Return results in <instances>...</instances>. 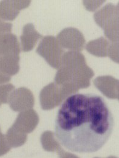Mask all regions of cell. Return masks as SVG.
Wrapping results in <instances>:
<instances>
[{
    "instance_id": "obj_1",
    "label": "cell",
    "mask_w": 119,
    "mask_h": 158,
    "mask_svg": "<svg viewBox=\"0 0 119 158\" xmlns=\"http://www.w3.org/2000/svg\"><path fill=\"white\" fill-rule=\"evenodd\" d=\"M107 103L94 94H73L61 105L55 119V136L73 152H96L106 143L114 128Z\"/></svg>"
},
{
    "instance_id": "obj_2",
    "label": "cell",
    "mask_w": 119,
    "mask_h": 158,
    "mask_svg": "<svg viewBox=\"0 0 119 158\" xmlns=\"http://www.w3.org/2000/svg\"><path fill=\"white\" fill-rule=\"evenodd\" d=\"M118 7L108 4L94 14L96 23L104 31L105 35L112 42L118 41Z\"/></svg>"
},
{
    "instance_id": "obj_3",
    "label": "cell",
    "mask_w": 119,
    "mask_h": 158,
    "mask_svg": "<svg viewBox=\"0 0 119 158\" xmlns=\"http://www.w3.org/2000/svg\"><path fill=\"white\" fill-rule=\"evenodd\" d=\"M36 53L45 60L50 66L58 69L61 66L64 51L56 37L46 36L40 42Z\"/></svg>"
},
{
    "instance_id": "obj_4",
    "label": "cell",
    "mask_w": 119,
    "mask_h": 158,
    "mask_svg": "<svg viewBox=\"0 0 119 158\" xmlns=\"http://www.w3.org/2000/svg\"><path fill=\"white\" fill-rule=\"evenodd\" d=\"M56 39L62 48L68 49L71 51H82L85 44L83 35L79 30L75 27L63 29L58 35Z\"/></svg>"
},
{
    "instance_id": "obj_5",
    "label": "cell",
    "mask_w": 119,
    "mask_h": 158,
    "mask_svg": "<svg viewBox=\"0 0 119 158\" xmlns=\"http://www.w3.org/2000/svg\"><path fill=\"white\" fill-rule=\"evenodd\" d=\"M30 1H1L0 2V19L15 20L20 10L27 7Z\"/></svg>"
},
{
    "instance_id": "obj_6",
    "label": "cell",
    "mask_w": 119,
    "mask_h": 158,
    "mask_svg": "<svg viewBox=\"0 0 119 158\" xmlns=\"http://www.w3.org/2000/svg\"><path fill=\"white\" fill-rule=\"evenodd\" d=\"M42 35L35 29L32 23H28L23 27L22 33L20 37L21 49L23 52L32 50Z\"/></svg>"
},
{
    "instance_id": "obj_7",
    "label": "cell",
    "mask_w": 119,
    "mask_h": 158,
    "mask_svg": "<svg viewBox=\"0 0 119 158\" xmlns=\"http://www.w3.org/2000/svg\"><path fill=\"white\" fill-rule=\"evenodd\" d=\"M20 53V43L15 35L8 33L0 38V54L16 55Z\"/></svg>"
},
{
    "instance_id": "obj_8",
    "label": "cell",
    "mask_w": 119,
    "mask_h": 158,
    "mask_svg": "<svg viewBox=\"0 0 119 158\" xmlns=\"http://www.w3.org/2000/svg\"><path fill=\"white\" fill-rule=\"evenodd\" d=\"M93 76V70L85 64L73 70L71 81L76 87L86 88L89 86L90 80Z\"/></svg>"
},
{
    "instance_id": "obj_9",
    "label": "cell",
    "mask_w": 119,
    "mask_h": 158,
    "mask_svg": "<svg viewBox=\"0 0 119 158\" xmlns=\"http://www.w3.org/2000/svg\"><path fill=\"white\" fill-rule=\"evenodd\" d=\"M19 56H1L0 57V70L9 76H14L19 71Z\"/></svg>"
},
{
    "instance_id": "obj_10",
    "label": "cell",
    "mask_w": 119,
    "mask_h": 158,
    "mask_svg": "<svg viewBox=\"0 0 119 158\" xmlns=\"http://www.w3.org/2000/svg\"><path fill=\"white\" fill-rule=\"evenodd\" d=\"M85 64L86 60L81 52L70 51L63 54L60 66L67 68L73 71Z\"/></svg>"
},
{
    "instance_id": "obj_11",
    "label": "cell",
    "mask_w": 119,
    "mask_h": 158,
    "mask_svg": "<svg viewBox=\"0 0 119 158\" xmlns=\"http://www.w3.org/2000/svg\"><path fill=\"white\" fill-rule=\"evenodd\" d=\"M110 43L103 37L89 41L86 45L87 51L97 57H104L108 56Z\"/></svg>"
},
{
    "instance_id": "obj_12",
    "label": "cell",
    "mask_w": 119,
    "mask_h": 158,
    "mask_svg": "<svg viewBox=\"0 0 119 158\" xmlns=\"http://www.w3.org/2000/svg\"><path fill=\"white\" fill-rule=\"evenodd\" d=\"M73 71L63 67L60 66L55 77V81L58 85H62L65 83L71 81Z\"/></svg>"
},
{
    "instance_id": "obj_13",
    "label": "cell",
    "mask_w": 119,
    "mask_h": 158,
    "mask_svg": "<svg viewBox=\"0 0 119 158\" xmlns=\"http://www.w3.org/2000/svg\"><path fill=\"white\" fill-rule=\"evenodd\" d=\"M118 41L110 43V45L108 51V56L116 63H118Z\"/></svg>"
},
{
    "instance_id": "obj_14",
    "label": "cell",
    "mask_w": 119,
    "mask_h": 158,
    "mask_svg": "<svg viewBox=\"0 0 119 158\" xmlns=\"http://www.w3.org/2000/svg\"><path fill=\"white\" fill-rule=\"evenodd\" d=\"M14 88V86L12 84H6L0 85V100L2 102L6 103L7 96L12 89Z\"/></svg>"
},
{
    "instance_id": "obj_15",
    "label": "cell",
    "mask_w": 119,
    "mask_h": 158,
    "mask_svg": "<svg viewBox=\"0 0 119 158\" xmlns=\"http://www.w3.org/2000/svg\"><path fill=\"white\" fill-rule=\"evenodd\" d=\"M12 27V24L11 23L5 22L0 19V38L6 34L10 33Z\"/></svg>"
},
{
    "instance_id": "obj_16",
    "label": "cell",
    "mask_w": 119,
    "mask_h": 158,
    "mask_svg": "<svg viewBox=\"0 0 119 158\" xmlns=\"http://www.w3.org/2000/svg\"><path fill=\"white\" fill-rule=\"evenodd\" d=\"M93 2H91V1H83V4L85 7L88 10H93L94 9H96L103 3V2H101V1H98V2H96V1H93Z\"/></svg>"
},
{
    "instance_id": "obj_17",
    "label": "cell",
    "mask_w": 119,
    "mask_h": 158,
    "mask_svg": "<svg viewBox=\"0 0 119 158\" xmlns=\"http://www.w3.org/2000/svg\"><path fill=\"white\" fill-rule=\"evenodd\" d=\"M10 79H11L10 76L6 75V74H4L3 72H2L0 70V84L7 82V81H10Z\"/></svg>"
},
{
    "instance_id": "obj_18",
    "label": "cell",
    "mask_w": 119,
    "mask_h": 158,
    "mask_svg": "<svg viewBox=\"0 0 119 158\" xmlns=\"http://www.w3.org/2000/svg\"><path fill=\"white\" fill-rule=\"evenodd\" d=\"M0 57H1V54H0Z\"/></svg>"
}]
</instances>
